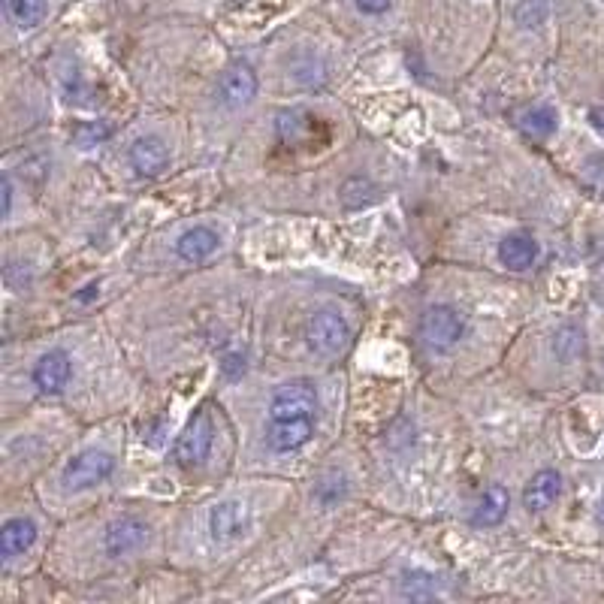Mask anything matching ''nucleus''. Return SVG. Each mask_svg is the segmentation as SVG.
Returning a JSON list of instances; mask_svg holds the SVG:
<instances>
[{
	"mask_svg": "<svg viewBox=\"0 0 604 604\" xmlns=\"http://www.w3.org/2000/svg\"><path fill=\"white\" fill-rule=\"evenodd\" d=\"M115 472V457L106 450H82L64 466L61 484L64 490H88L103 484Z\"/></svg>",
	"mask_w": 604,
	"mask_h": 604,
	"instance_id": "nucleus-1",
	"label": "nucleus"
},
{
	"mask_svg": "<svg viewBox=\"0 0 604 604\" xmlns=\"http://www.w3.org/2000/svg\"><path fill=\"white\" fill-rule=\"evenodd\" d=\"M318 411V390L312 381H287L272 393L269 417L272 420H296V417H312Z\"/></svg>",
	"mask_w": 604,
	"mask_h": 604,
	"instance_id": "nucleus-2",
	"label": "nucleus"
},
{
	"mask_svg": "<svg viewBox=\"0 0 604 604\" xmlns=\"http://www.w3.org/2000/svg\"><path fill=\"white\" fill-rule=\"evenodd\" d=\"M466 333V321L457 309L450 306H432L420 315V339L429 345V348H450L457 345Z\"/></svg>",
	"mask_w": 604,
	"mask_h": 604,
	"instance_id": "nucleus-3",
	"label": "nucleus"
},
{
	"mask_svg": "<svg viewBox=\"0 0 604 604\" xmlns=\"http://www.w3.org/2000/svg\"><path fill=\"white\" fill-rule=\"evenodd\" d=\"M306 339H309L312 351L333 357V354H339V351L348 348V342H351V330H348V321H345L339 312H333V309H321V312H315V315L309 318Z\"/></svg>",
	"mask_w": 604,
	"mask_h": 604,
	"instance_id": "nucleus-4",
	"label": "nucleus"
},
{
	"mask_svg": "<svg viewBox=\"0 0 604 604\" xmlns=\"http://www.w3.org/2000/svg\"><path fill=\"white\" fill-rule=\"evenodd\" d=\"M212 438H215V426H212V417L209 411H197L188 426L182 429V435L176 438V463L179 466H197L209 457L212 450Z\"/></svg>",
	"mask_w": 604,
	"mask_h": 604,
	"instance_id": "nucleus-5",
	"label": "nucleus"
},
{
	"mask_svg": "<svg viewBox=\"0 0 604 604\" xmlns=\"http://www.w3.org/2000/svg\"><path fill=\"white\" fill-rule=\"evenodd\" d=\"M257 94V76L248 64H233L224 70L221 82H218V100L227 109H239L245 103H251Z\"/></svg>",
	"mask_w": 604,
	"mask_h": 604,
	"instance_id": "nucleus-6",
	"label": "nucleus"
},
{
	"mask_svg": "<svg viewBox=\"0 0 604 604\" xmlns=\"http://www.w3.org/2000/svg\"><path fill=\"white\" fill-rule=\"evenodd\" d=\"M248 526V508L242 502H221L209 511V535L218 544H227L233 538H239Z\"/></svg>",
	"mask_w": 604,
	"mask_h": 604,
	"instance_id": "nucleus-7",
	"label": "nucleus"
},
{
	"mask_svg": "<svg viewBox=\"0 0 604 604\" xmlns=\"http://www.w3.org/2000/svg\"><path fill=\"white\" fill-rule=\"evenodd\" d=\"M130 164L139 176H158L170 164V148L161 136H139L130 145Z\"/></svg>",
	"mask_w": 604,
	"mask_h": 604,
	"instance_id": "nucleus-8",
	"label": "nucleus"
},
{
	"mask_svg": "<svg viewBox=\"0 0 604 604\" xmlns=\"http://www.w3.org/2000/svg\"><path fill=\"white\" fill-rule=\"evenodd\" d=\"M315 426H312V417H296V420H272L269 432H266V441L275 453H290V450H299L302 444H309Z\"/></svg>",
	"mask_w": 604,
	"mask_h": 604,
	"instance_id": "nucleus-9",
	"label": "nucleus"
},
{
	"mask_svg": "<svg viewBox=\"0 0 604 604\" xmlns=\"http://www.w3.org/2000/svg\"><path fill=\"white\" fill-rule=\"evenodd\" d=\"M70 375H73V363L64 351H49L34 366V384L43 393H61L67 387Z\"/></svg>",
	"mask_w": 604,
	"mask_h": 604,
	"instance_id": "nucleus-10",
	"label": "nucleus"
},
{
	"mask_svg": "<svg viewBox=\"0 0 604 604\" xmlns=\"http://www.w3.org/2000/svg\"><path fill=\"white\" fill-rule=\"evenodd\" d=\"M145 538H148V526H145L142 520H136V517H121V520H115V523L106 529L103 547H106L109 556H124V553L136 550Z\"/></svg>",
	"mask_w": 604,
	"mask_h": 604,
	"instance_id": "nucleus-11",
	"label": "nucleus"
},
{
	"mask_svg": "<svg viewBox=\"0 0 604 604\" xmlns=\"http://www.w3.org/2000/svg\"><path fill=\"white\" fill-rule=\"evenodd\" d=\"M562 493V475L553 472V469H541L529 484H526V493H523V505L529 511H547Z\"/></svg>",
	"mask_w": 604,
	"mask_h": 604,
	"instance_id": "nucleus-12",
	"label": "nucleus"
},
{
	"mask_svg": "<svg viewBox=\"0 0 604 604\" xmlns=\"http://www.w3.org/2000/svg\"><path fill=\"white\" fill-rule=\"evenodd\" d=\"M34 541H37V523L28 517H13L4 523V532H0V556H4V562H13Z\"/></svg>",
	"mask_w": 604,
	"mask_h": 604,
	"instance_id": "nucleus-13",
	"label": "nucleus"
},
{
	"mask_svg": "<svg viewBox=\"0 0 604 604\" xmlns=\"http://www.w3.org/2000/svg\"><path fill=\"white\" fill-rule=\"evenodd\" d=\"M538 257V242L526 233H511L499 242V260L508 269H529Z\"/></svg>",
	"mask_w": 604,
	"mask_h": 604,
	"instance_id": "nucleus-14",
	"label": "nucleus"
},
{
	"mask_svg": "<svg viewBox=\"0 0 604 604\" xmlns=\"http://www.w3.org/2000/svg\"><path fill=\"white\" fill-rule=\"evenodd\" d=\"M215 248H218V233L209 227H191L176 242V251L185 263H203Z\"/></svg>",
	"mask_w": 604,
	"mask_h": 604,
	"instance_id": "nucleus-15",
	"label": "nucleus"
},
{
	"mask_svg": "<svg viewBox=\"0 0 604 604\" xmlns=\"http://www.w3.org/2000/svg\"><path fill=\"white\" fill-rule=\"evenodd\" d=\"M508 505H511L508 490L499 487V484H493L484 493V499H481V505L475 511V526H499L505 520V514H508Z\"/></svg>",
	"mask_w": 604,
	"mask_h": 604,
	"instance_id": "nucleus-16",
	"label": "nucleus"
},
{
	"mask_svg": "<svg viewBox=\"0 0 604 604\" xmlns=\"http://www.w3.org/2000/svg\"><path fill=\"white\" fill-rule=\"evenodd\" d=\"M4 7L22 31H31L46 19V0H4Z\"/></svg>",
	"mask_w": 604,
	"mask_h": 604,
	"instance_id": "nucleus-17",
	"label": "nucleus"
},
{
	"mask_svg": "<svg viewBox=\"0 0 604 604\" xmlns=\"http://www.w3.org/2000/svg\"><path fill=\"white\" fill-rule=\"evenodd\" d=\"M520 127H523L526 136L544 139V136H550V133L556 130V112H553L550 106H538V109H532V112L523 115Z\"/></svg>",
	"mask_w": 604,
	"mask_h": 604,
	"instance_id": "nucleus-18",
	"label": "nucleus"
},
{
	"mask_svg": "<svg viewBox=\"0 0 604 604\" xmlns=\"http://www.w3.org/2000/svg\"><path fill=\"white\" fill-rule=\"evenodd\" d=\"M339 200H342L345 209H363V206H369L375 200V188L366 179H351V182L342 185Z\"/></svg>",
	"mask_w": 604,
	"mask_h": 604,
	"instance_id": "nucleus-19",
	"label": "nucleus"
},
{
	"mask_svg": "<svg viewBox=\"0 0 604 604\" xmlns=\"http://www.w3.org/2000/svg\"><path fill=\"white\" fill-rule=\"evenodd\" d=\"M402 595H408V598H429V595H435V580L429 577V574H405L402 577Z\"/></svg>",
	"mask_w": 604,
	"mask_h": 604,
	"instance_id": "nucleus-20",
	"label": "nucleus"
},
{
	"mask_svg": "<svg viewBox=\"0 0 604 604\" xmlns=\"http://www.w3.org/2000/svg\"><path fill=\"white\" fill-rule=\"evenodd\" d=\"M556 354L562 357V360H574L580 351H583V336H580V330H574V327H565L559 336H556Z\"/></svg>",
	"mask_w": 604,
	"mask_h": 604,
	"instance_id": "nucleus-21",
	"label": "nucleus"
},
{
	"mask_svg": "<svg viewBox=\"0 0 604 604\" xmlns=\"http://www.w3.org/2000/svg\"><path fill=\"white\" fill-rule=\"evenodd\" d=\"M73 136H76L82 145H94V142H100V139L109 136V127H106L103 121H91V124H82Z\"/></svg>",
	"mask_w": 604,
	"mask_h": 604,
	"instance_id": "nucleus-22",
	"label": "nucleus"
},
{
	"mask_svg": "<svg viewBox=\"0 0 604 604\" xmlns=\"http://www.w3.org/2000/svg\"><path fill=\"white\" fill-rule=\"evenodd\" d=\"M221 372H224L227 378H239V375L245 372V357H242V354H227L224 363H221Z\"/></svg>",
	"mask_w": 604,
	"mask_h": 604,
	"instance_id": "nucleus-23",
	"label": "nucleus"
},
{
	"mask_svg": "<svg viewBox=\"0 0 604 604\" xmlns=\"http://www.w3.org/2000/svg\"><path fill=\"white\" fill-rule=\"evenodd\" d=\"M357 7H360L363 13L378 16V13H384V10L390 7V0H357Z\"/></svg>",
	"mask_w": 604,
	"mask_h": 604,
	"instance_id": "nucleus-24",
	"label": "nucleus"
},
{
	"mask_svg": "<svg viewBox=\"0 0 604 604\" xmlns=\"http://www.w3.org/2000/svg\"><path fill=\"white\" fill-rule=\"evenodd\" d=\"M4 212L10 215L13 212V182L4 179Z\"/></svg>",
	"mask_w": 604,
	"mask_h": 604,
	"instance_id": "nucleus-25",
	"label": "nucleus"
},
{
	"mask_svg": "<svg viewBox=\"0 0 604 604\" xmlns=\"http://www.w3.org/2000/svg\"><path fill=\"white\" fill-rule=\"evenodd\" d=\"M94 293H97V287H94V284H91V287H85V293H79V296H76V299H79V302H88V299H91V296H94Z\"/></svg>",
	"mask_w": 604,
	"mask_h": 604,
	"instance_id": "nucleus-26",
	"label": "nucleus"
},
{
	"mask_svg": "<svg viewBox=\"0 0 604 604\" xmlns=\"http://www.w3.org/2000/svg\"><path fill=\"white\" fill-rule=\"evenodd\" d=\"M598 520L604 523V502H601V508H598Z\"/></svg>",
	"mask_w": 604,
	"mask_h": 604,
	"instance_id": "nucleus-27",
	"label": "nucleus"
}]
</instances>
